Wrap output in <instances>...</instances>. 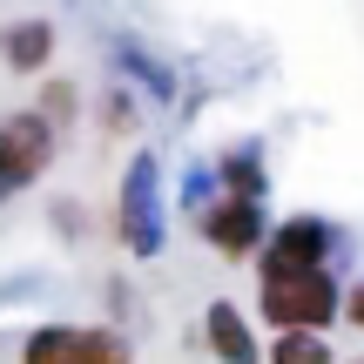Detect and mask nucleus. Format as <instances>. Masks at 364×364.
I'll use <instances>...</instances> for the list:
<instances>
[{"instance_id": "1", "label": "nucleus", "mask_w": 364, "mask_h": 364, "mask_svg": "<svg viewBox=\"0 0 364 364\" xmlns=\"http://www.w3.org/2000/svg\"><path fill=\"white\" fill-rule=\"evenodd\" d=\"M338 297L344 284L331 277V263H284L257 250V311L270 331H331Z\"/></svg>"}, {"instance_id": "2", "label": "nucleus", "mask_w": 364, "mask_h": 364, "mask_svg": "<svg viewBox=\"0 0 364 364\" xmlns=\"http://www.w3.org/2000/svg\"><path fill=\"white\" fill-rule=\"evenodd\" d=\"M115 236L135 263H156L169 250V203H162V162L149 149H135L122 169V196H115Z\"/></svg>"}, {"instance_id": "3", "label": "nucleus", "mask_w": 364, "mask_h": 364, "mask_svg": "<svg viewBox=\"0 0 364 364\" xmlns=\"http://www.w3.org/2000/svg\"><path fill=\"white\" fill-rule=\"evenodd\" d=\"M21 364H135V344L122 324H34Z\"/></svg>"}, {"instance_id": "4", "label": "nucleus", "mask_w": 364, "mask_h": 364, "mask_svg": "<svg viewBox=\"0 0 364 364\" xmlns=\"http://www.w3.org/2000/svg\"><path fill=\"white\" fill-rule=\"evenodd\" d=\"M54 149H61V135H54L34 108L0 115V203H14L21 189H34V182L54 169Z\"/></svg>"}, {"instance_id": "5", "label": "nucleus", "mask_w": 364, "mask_h": 364, "mask_svg": "<svg viewBox=\"0 0 364 364\" xmlns=\"http://www.w3.org/2000/svg\"><path fill=\"white\" fill-rule=\"evenodd\" d=\"M196 223H203V243L216 250V257H230V263L257 257L263 236H270L263 203H243V196H209V203L196 209Z\"/></svg>"}, {"instance_id": "6", "label": "nucleus", "mask_w": 364, "mask_h": 364, "mask_svg": "<svg viewBox=\"0 0 364 364\" xmlns=\"http://www.w3.org/2000/svg\"><path fill=\"white\" fill-rule=\"evenodd\" d=\"M344 250V230L338 223H324V216H284L270 236H263V257H284V263H331Z\"/></svg>"}, {"instance_id": "7", "label": "nucleus", "mask_w": 364, "mask_h": 364, "mask_svg": "<svg viewBox=\"0 0 364 364\" xmlns=\"http://www.w3.org/2000/svg\"><path fill=\"white\" fill-rule=\"evenodd\" d=\"M203 338H209V351H216V364H263L257 324H250L230 297H216V304L203 311Z\"/></svg>"}, {"instance_id": "8", "label": "nucleus", "mask_w": 364, "mask_h": 364, "mask_svg": "<svg viewBox=\"0 0 364 364\" xmlns=\"http://www.w3.org/2000/svg\"><path fill=\"white\" fill-rule=\"evenodd\" d=\"M0 61H7L14 75H41V68L54 61V21H41V14L7 21L0 27Z\"/></svg>"}, {"instance_id": "9", "label": "nucleus", "mask_w": 364, "mask_h": 364, "mask_svg": "<svg viewBox=\"0 0 364 364\" xmlns=\"http://www.w3.org/2000/svg\"><path fill=\"white\" fill-rule=\"evenodd\" d=\"M216 196H243V203H263L270 196V169H263V156L250 142L216 156Z\"/></svg>"}, {"instance_id": "10", "label": "nucleus", "mask_w": 364, "mask_h": 364, "mask_svg": "<svg viewBox=\"0 0 364 364\" xmlns=\"http://www.w3.org/2000/svg\"><path fill=\"white\" fill-rule=\"evenodd\" d=\"M270 364H338L331 331H277L270 338Z\"/></svg>"}, {"instance_id": "11", "label": "nucleus", "mask_w": 364, "mask_h": 364, "mask_svg": "<svg viewBox=\"0 0 364 364\" xmlns=\"http://www.w3.org/2000/svg\"><path fill=\"white\" fill-rule=\"evenodd\" d=\"M115 61L129 68V75L142 81V88L156 95V102H169V95H176V75H169V61H156L149 48H135V41H122V48H115Z\"/></svg>"}, {"instance_id": "12", "label": "nucleus", "mask_w": 364, "mask_h": 364, "mask_svg": "<svg viewBox=\"0 0 364 364\" xmlns=\"http://www.w3.org/2000/svg\"><path fill=\"white\" fill-rule=\"evenodd\" d=\"M75 108H81V95H75V81H48V88H41V102H34V115L48 122L54 135H61L68 122H75Z\"/></svg>"}, {"instance_id": "13", "label": "nucleus", "mask_w": 364, "mask_h": 364, "mask_svg": "<svg viewBox=\"0 0 364 364\" xmlns=\"http://www.w3.org/2000/svg\"><path fill=\"white\" fill-rule=\"evenodd\" d=\"M102 129H115V135L135 129V102H129V88H108V95H102Z\"/></svg>"}, {"instance_id": "14", "label": "nucleus", "mask_w": 364, "mask_h": 364, "mask_svg": "<svg viewBox=\"0 0 364 364\" xmlns=\"http://www.w3.org/2000/svg\"><path fill=\"white\" fill-rule=\"evenodd\" d=\"M209 189H216V169H209V162H196V169L182 176V203L203 209V203H209Z\"/></svg>"}, {"instance_id": "15", "label": "nucleus", "mask_w": 364, "mask_h": 364, "mask_svg": "<svg viewBox=\"0 0 364 364\" xmlns=\"http://www.w3.org/2000/svg\"><path fill=\"white\" fill-rule=\"evenodd\" d=\"M338 317H344L351 331H364V277H358V284H344V297H338Z\"/></svg>"}, {"instance_id": "16", "label": "nucleus", "mask_w": 364, "mask_h": 364, "mask_svg": "<svg viewBox=\"0 0 364 364\" xmlns=\"http://www.w3.org/2000/svg\"><path fill=\"white\" fill-rule=\"evenodd\" d=\"M351 364H364V351H358V358H351Z\"/></svg>"}]
</instances>
